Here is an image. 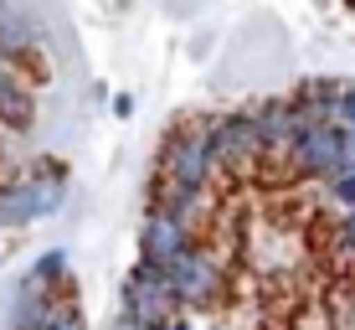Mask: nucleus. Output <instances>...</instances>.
<instances>
[{"instance_id":"nucleus-9","label":"nucleus","mask_w":355,"mask_h":330,"mask_svg":"<svg viewBox=\"0 0 355 330\" xmlns=\"http://www.w3.org/2000/svg\"><path fill=\"white\" fill-rule=\"evenodd\" d=\"M57 299L52 289H31L26 279L16 284V299H10V330H42L46 320H52Z\"/></svg>"},{"instance_id":"nucleus-23","label":"nucleus","mask_w":355,"mask_h":330,"mask_svg":"<svg viewBox=\"0 0 355 330\" xmlns=\"http://www.w3.org/2000/svg\"><path fill=\"white\" fill-rule=\"evenodd\" d=\"M0 6H6V0H0Z\"/></svg>"},{"instance_id":"nucleus-20","label":"nucleus","mask_w":355,"mask_h":330,"mask_svg":"<svg viewBox=\"0 0 355 330\" xmlns=\"http://www.w3.org/2000/svg\"><path fill=\"white\" fill-rule=\"evenodd\" d=\"M0 155H6V140H0Z\"/></svg>"},{"instance_id":"nucleus-19","label":"nucleus","mask_w":355,"mask_h":330,"mask_svg":"<svg viewBox=\"0 0 355 330\" xmlns=\"http://www.w3.org/2000/svg\"><path fill=\"white\" fill-rule=\"evenodd\" d=\"M114 330H150V325H139V320H129V315H119V320H114Z\"/></svg>"},{"instance_id":"nucleus-1","label":"nucleus","mask_w":355,"mask_h":330,"mask_svg":"<svg viewBox=\"0 0 355 330\" xmlns=\"http://www.w3.org/2000/svg\"><path fill=\"white\" fill-rule=\"evenodd\" d=\"M211 181H216V165H211V119H201V124H180L165 140V150H160V186L170 191V197H206Z\"/></svg>"},{"instance_id":"nucleus-11","label":"nucleus","mask_w":355,"mask_h":330,"mask_svg":"<svg viewBox=\"0 0 355 330\" xmlns=\"http://www.w3.org/2000/svg\"><path fill=\"white\" fill-rule=\"evenodd\" d=\"M31 47H36V36L26 26V16L6 0V6H0V63H6V57H26Z\"/></svg>"},{"instance_id":"nucleus-4","label":"nucleus","mask_w":355,"mask_h":330,"mask_svg":"<svg viewBox=\"0 0 355 330\" xmlns=\"http://www.w3.org/2000/svg\"><path fill=\"white\" fill-rule=\"evenodd\" d=\"M165 279H170V295H175L180 310H206V304L222 299V263L206 248H186L165 268Z\"/></svg>"},{"instance_id":"nucleus-16","label":"nucleus","mask_w":355,"mask_h":330,"mask_svg":"<svg viewBox=\"0 0 355 330\" xmlns=\"http://www.w3.org/2000/svg\"><path fill=\"white\" fill-rule=\"evenodd\" d=\"M340 248L355 258V206H345V217H340Z\"/></svg>"},{"instance_id":"nucleus-2","label":"nucleus","mask_w":355,"mask_h":330,"mask_svg":"<svg viewBox=\"0 0 355 330\" xmlns=\"http://www.w3.org/2000/svg\"><path fill=\"white\" fill-rule=\"evenodd\" d=\"M46 170H31V176L0 186V232H16V227H31L42 217H52L57 206L67 201V176L57 160H42Z\"/></svg>"},{"instance_id":"nucleus-18","label":"nucleus","mask_w":355,"mask_h":330,"mask_svg":"<svg viewBox=\"0 0 355 330\" xmlns=\"http://www.w3.org/2000/svg\"><path fill=\"white\" fill-rule=\"evenodd\" d=\"M160 330H196V325H191V320H186V315H170V320H165V325H160Z\"/></svg>"},{"instance_id":"nucleus-17","label":"nucleus","mask_w":355,"mask_h":330,"mask_svg":"<svg viewBox=\"0 0 355 330\" xmlns=\"http://www.w3.org/2000/svg\"><path fill=\"white\" fill-rule=\"evenodd\" d=\"M114 114H119V119L134 114V99H129V93H119V99H114Z\"/></svg>"},{"instance_id":"nucleus-13","label":"nucleus","mask_w":355,"mask_h":330,"mask_svg":"<svg viewBox=\"0 0 355 330\" xmlns=\"http://www.w3.org/2000/svg\"><path fill=\"white\" fill-rule=\"evenodd\" d=\"M324 191H329V201H335V206H355V170H340V176H329Z\"/></svg>"},{"instance_id":"nucleus-6","label":"nucleus","mask_w":355,"mask_h":330,"mask_svg":"<svg viewBox=\"0 0 355 330\" xmlns=\"http://www.w3.org/2000/svg\"><path fill=\"white\" fill-rule=\"evenodd\" d=\"M288 170L293 176H314V181H329L345 170V129L340 124H320V129H304L299 140L288 145Z\"/></svg>"},{"instance_id":"nucleus-8","label":"nucleus","mask_w":355,"mask_h":330,"mask_svg":"<svg viewBox=\"0 0 355 330\" xmlns=\"http://www.w3.org/2000/svg\"><path fill=\"white\" fill-rule=\"evenodd\" d=\"M252 124H258V140H263V155H288V145L304 134V119L293 99H268L252 108Z\"/></svg>"},{"instance_id":"nucleus-5","label":"nucleus","mask_w":355,"mask_h":330,"mask_svg":"<svg viewBox=\"0 0 355 330\" xmlns=\"http://www.w3.org/2000/svg\"><path fill=\"white\" fill-rule=\"evenodd\" d=\"M124 315L150 330H160L170 315H180L175 295H170V279L165 268H150V263H134L129 279H124Z\"/></svg>"},{"instance_id":"nucleus-22","label":"nucleus","mask_w":355,"mask_h":330,"mask_svg":"<svg viewBox=\"0 0 355 330\" xmlns=\"http://www.w3.org/2000/svg\"><path fill=\"white\" fill-rule=\"evenodd\" d=\"M0 258H6V248H0Z\"/></svg>"},{"instance_id":"nucleus-10","label":"nucleus","mask_w":355,"mask_h":330,"mask_svg":"<svg viewBox=\"0 0 355 330\" xmlns=\"http://www.w3.org/2000/svg\"><path fill=\"white\" fill-rule=\"evenodd\" d=\"M0 124L6 129H16V134H26L36 124V99H31V88L21 78H0Z\"/></svg>"},{"instance_id":"nucleus-3","label":"nucleus","mask_w":355,"mask_h":330,"mask_svg":"<svg viewBox=\"0 0 355 330\" xmlns=\"http://www.w3.org/2000/svg\"><path fill=\"white\" fill-rule=\"evenodd\" d=\"M263 160L268 155H263V140H258L252 114L211 119V165L216 170H227V176H252Z\"/></svg>"},{"instance_id":"nucleus-12","label":"nucleus","mask_w":355,"mask_h":330,"mask_svg":"<svg viewBox=\"0 0 355 330\" xmlns=\"http://www.w3.org/2000/svg\"><path fill=\"white\" fill-rule=\"evenodd\" d=\"M62 279H67V253L62 248H46V253H36V263H31V274H26V284L31 289H62Z\"/></svg>"},{"instance_id":"nucleus-14","label":"nucleus","mask_w":355,"mask_h":330,"mask_svg":"<svg viewBox=\"0 0 355 330\" xmlns=\"http://www.w3.org/2000/svg\"><path fill=\"white\" fill-rule=\"evenodd\" d=\"M42 330H88V325H83V315L72 310V304H57V310H52V320H46Z\"/></svg>"},{"instance_id":"nucleus-21","label":"nucleus","mask_w":355,"mask_h":330,"mask_svg":"<svg viewBox=\"0 0 355 330\" xmlns=\"http://www.w3.org/2000/svg\"><path fill=\"white\" fill-rule=\"evenodd\" d=\"M0 78H6V63H0Z\"/></svg>"},{"instance_id":"nucleus-15","label":"nucleus","mask_w":355,"mask_h":330,"mask_svg":"<svg viewBox=\"0 0 355 330\" xmlns=\"http://www.w3.org/2000/svg\"><path fill=\"white\" fill-rule=\"evenodd\" d=\"M335 124H340V129H355V88H340V99H335Z\"/></svg>"},{"instance_id":"nucleus-7","label":"nucleus","mask_w":355,"mask_h":330,"mask_svg":"<svg viewBox=\"0 0 355 330\" xmlns=\"http://www.w3.org/2000/svg\"><path fill=\"white\" fill-rule=\"evenodd\" d=\"M186 248H196V242H191V227L175 222V217L160 212V206H150V212H144V222H139V263L170 268Z\"/></svg>"}]
</instances>
